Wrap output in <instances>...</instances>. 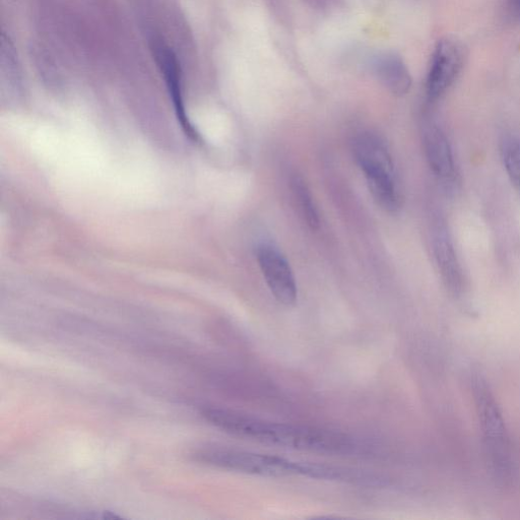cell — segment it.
I'll return each mask as SVG.
<instances>
[{"label":"cell","mask_w":520,"mask_h":520,"mask_svg":"<svg viewBox=\"0 0 520 520\" xmlns=\"http://www.w3.org/2000/svg\"><path fill=\"white\" fill-rule=\"evenodd\" d=\"M501 156L511 182L520 189V142L506 138L501 144Z\"/></svg>","instance_id":"8fae6325"},{"label":"cell","mask_w":520,"mask_h":520,"mask_svg":"<svg viewBox=\"0 0 520 520\" xmlns=\"http://www.w3.org/2000/svg\"><path fill=\"white\" fill-rule=\"evenodd\" d=\"M354 156L363 171L372 197L387 212L401 207V194L392 156L375 135L362 134L354 142Z\"/></svg>","instance_id":"3957f363"},{"label":"cell","mask_w":520,"mask_h":520,"mask_svg":"<svg viewBox=\"0 0 520 520\" xmlns=\"http://www.w3.org/2000/svg\"><path fill=\"white\" fill-rule=\"evenodd\" d=\"M291 188L307 225L312 230L317 229L319 227L318 212L308 185L300 175H294L291 179Z\"/></svg>","instance_id":"30bf717a"},{"label":"cell","mask_w":520,"mask_h":520,"mask_svg":"<svg viewBox=\"0 0 520 520\" xmlns=\"http://www.w3.org/2000/svg\"><path fill=\"white\" fill-rule=\"evenodd\" d=\"M195 461L219 469L263 478L304 477L320 481L342 482L348 478L347 468L296 462L279 455L208 446L195 450Z\"/></svg>","instance_id":"7a4b0ae2"},{"label":"cell","mask_w":520,"mask_h":520,"mask_svg":"<svg viewBox=\"0 0 520 520\" xmlns=\"http://www.w3.org/2000/svg\"><path fill=\"white\" fill-rule=\"evenodd\" d=\"M203 417L233 436L282 448L334 455H354L365 446L353 435L306 425L259 419L224 408H206Z\"/></svg>","instance_id":"6da1fadb"},{"label":"cell","mask_w":520,"mask_h":520,"mask_svg":"<svg viewBox=\"0 0 520 520\" xmlns=\"http://www.w3.org/2000/svg\"><path fill=\"white\" fill-rule=\"evenodd\" d=\"M423 137L425 154L433 173L446 186H453L457 182V170L450 145L442 130L436 125H429Z\"/></svg>","instance_id":"52a82bcc"},{"label":"cell","mask_w":520,"mask_h":520,"mask_svg":"<svg viewBox=\"0 0 520 520\" xmlns=\"http://www.w3.org/2000/svg\"><path fill=\"white\" fill-rule=\"evenodd\" d=\"M504 8L510 20L520 23V0H506Z\"/></svg>","instance_id":"7c38bea8"},{"label":"cell","mask_w":520,"mask_h":520,"mask_svg":"<svg viewBox=\"0 0 520 520\" xmlns=\"http://www.w3.org/2000/svg\"><path fill=\"white\" fill-rule=\"evenodd\" d=\"M379 80L397 96L406 95L412 87V77L405 62L395 54L380 57L375 65Z\"/></svg>","instance_id":"9c48e42d"},{"label":"cell","mask_w":520,"mask_h":520,"mask_svg":"<svg viewBox=\"0 0 520 520\" xmlns=\"http://www.w3.org/2000/svg\"><path fill=\"white\" fill-rule=\"evenodd\" d=\"M474 397L488 457L496 475L505 479L511 472L510 438L503 413L491 389L480 377L474 381Z\"/></svg>","instance_id":"277c9868"},{"label":"cell","mask_w":520,"mask_h":520,"mask_svg":"<svg viewBox=\"0 0 520 520\" xmlns=\"http://www.w3.org/2000/svg\"><path fill=\"white\" fill-rule=\"evenodd\" d=\"M256 257L276 300L285 306L295 305L298 300V288L287 259L278 249L267 244L258 247Z\"/></svg>","instance_id":"8992f818"},{"label":"cell","mask_w":520,"mask_h":520,"mask_svg":"<svg viewBox=\"0 0 520 520\" xmlns=\"http://www.w3.org/2000/svg\"><path fill=\"white\" fill-rule=\"evenodd\" d=\"M433 249L440 274L454 296H460L464 291L463 272L453 245L446 232L436 231L433 239Z\"/></svg>","instance_id":"ba28073f"},{"label":"cell","mask_w":520,"mask_h":520,"mask_svg":"<svg viewBox=\"0 0 520 520\" xmlns=\"http://www.w3.org/2000/svg\"><path fill=\"white\" fill-rule=\"evenodd\" d=\"M466 61L463 44L455 39L440 40L433 52L426 91L429 100L439 99L457 81Z\"/></svg>","instance_id":"5b68a950"}]
</instances>
